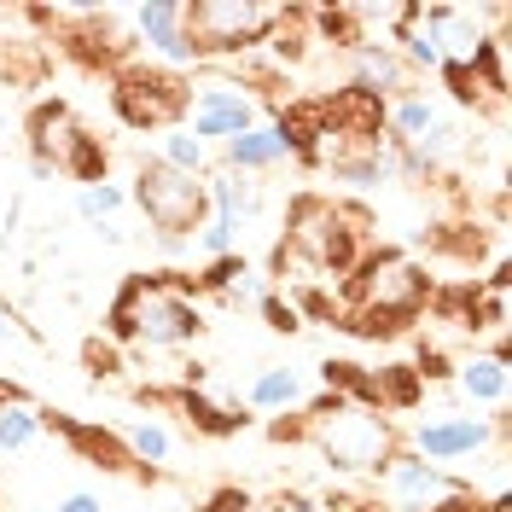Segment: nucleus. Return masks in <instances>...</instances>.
<instances>
[{"instance_id": "obj_21", "label": "nucleus", "mask_w": 512, "mask_h": 512, "mask_svg": "<svg viewBox=\"0 0 512 512\" xmlns=\"http://www.w3.org/2000/svg\"><path fill=\"white\" fill-rule=\"evenodd\" d=\"M47 437L41 408L35 402H0V454H24Z\"/></svg>"}, {"instance_id": "obj_24", "label": "nucleus", "mask_w": 512, "mask_h": 512, "mask_svg": "<svg viewBox=\"0 0 512 512\" xmlns=\"http://www.w3.org/2000/svg\"><path fill=\"white\" fill-rule=\"evenodd\" d=\"M256 315L268 320V332H286V338L297 332V326H303V320H297V309H291V303H286V297H280L274 286L262 291V303H256Z\"/></svg>"}, {"instance_id": "obj_16", "label": "nucleus", "mask_w": 512, "mask_h": 512, "mask_svg": "<svg viewBox=\"0 0 512 512\" xmlns=\"http://www.w3.org/2000/svg\"><path fill=\"white\" fill-rule=\"evenodd\" d=\"M454 390L466 402H478L489 414L507 408V390H512V373H507V355L501 350H472L466 361H454Z\"/></svg>"}, {"instance_id": "obj_31", "label": "nucleus", "mask_w": 512, "mask_h": 512, "mask_svg": "<svg viewBox=\"0 0 512 512\" xmlns=\"http://www.w3.org/2000/svg\"><path fill=\"white\" fill-rule=\"evenodd\" d=\"M94 233H99V239H105V245H123V222H99Z\"/></svg>"}, {"instance_id": "obj_15", "label": "nucleus", "mask_w": 512, "mask_h": 512, "mask_svg": "<svg viewBox=\"0 0 512 512\" xmlns=\"http://www.w3.org/2000/svg\"><path fill=\"white\" fill-rule=\"evenodd\" d=\"M47 431H59L64 443L76 448L88 466L99 472H123V478H140V466H134V454L123 448V437L111 431V425H88V419H64V414H41Z\"/></svg>"}, {"instance_id": "obj_12", "label": "nucleus", "mask_w": 512, "mask_h": 512, "mask_svg": "<svg viewBox=\"0 0 512 512\" xmlns=\"http://www.w3.org/2000/svg\"><path fill=\"white\" fill-rule=\"evenodd\" d=\"M373 483H379V495L390 501V512H437L448 501H460V495H478L466 478H454L443 466L419 460L414 448H396Z\"/></svg>"}, {"instance_id": "obj_6", "label": "nucleus", "mask_w": 512, "mask_h": 512, "mask_svg": "<svg viewBox=\"0 0 512 512\" xmlns=\"http://www.w3.org/2000/svg\"><path fill=\"white\" fill-rule=\"evenodd\" d=\"M30 169L47 181V175H64V181H76V187H94V181H111L105 175V140H99L94 128L76 117V105H64V99H41L30 105Z\"/></svg>"}, {"instance_id": "obj_3", "label": "nucleus", "mask_w": 512, "mask_h": 512, "mask_svg": "<svg viewBox=\"0 0 512 512\" xmlns=\"http://www.w3.org/2000/svg\"><path fill=\"white\" fill-rule=\"evenodd\" d=\"M431 303V274L408 251H361L344 291H338V320L355 338H396L408 332Z\"/></svg>"}, {"instance_id": "obj_26", "label": "nucleus", "mask_w": 512, "mask_h": 512, "mask_svg": "<svg viewBox=\"0 0 512 512\" xmlns=\"http://www.w3.org/2000/svg\"><path fill=\"white\" fill-rule=\"evenodd\" d=\"M268 512H332L326 501H315V495H297V489H280L274 501H268Z\"/></svg>"}, {"instance_id": "obj_29", "label": "nucleus", "mask_w": 512, "mask_h": 512, "mask_svg": "<svg viewBox=\"0 0 512 512\" xmlns=\"http://www.w3.org/2000/svg\"><path fill=\"white\" fill-rule=\"evenodd\" d=\"M53 512H105V501H99V495H88V489H70Z\"/></svg>"}, {"instance_id": "obj_23", "label": "nucleus", "mask_w": 512, "mask_h": 512, "mask_svg": "<svg viewBox=\"0 0 512 512\" xmlns=\"http://www.w3.org/2000/svg\"><path fill=\"white\" fill-rule=\"evenodd\" d=\"M128 210V187H117V181H94V187H76V216L88 227L99 222H117Z\"/></svg>"}, {"instance_id": "obj_30", "label": "nucleus", "mask_w": 512, "mask_h": 512, "mask_svg": "<svg viewBox=\"0 0 512 512\" xmlns=\"http://www.w3.org/2000/svg\"><path fill=\"white\" fill-rule=\"evenodd\" d=\"M0 338H30V326H24V320H12L6 309H0Z\"/></svg>"}, {"instance_id": "obj_5", "label": "nucleus", "mask_w": 512, "mask_h": 512, "mask_svg": "<svg viewBox=\"0 0 512 512\" xmlns=\"http://www.w3.org/2000/svg\"><path fill=\"white\" fill-rule=\"evenodd\" d=\"M286 12L291 6H274V0H181L192 64L239 59V53L268 47L274 30L286 24Z\"/></svg>"}, {"instance_id": "obj_10", "label": "nucleus", "mask_w": 512, "mask_h": 512, "mask_svg": "<svg viewBox=\"0 0 512 512\" xmlns=\"http://www.w3.org/2000/svg\"><path fill=\"white\" fill-rule=\"evenodd\" d=\"M262 123V94H251L245 82H233V76H204V82H192V99H187V134L192 140H204V146H227L233 134H245V128Z\"/></svg>"}, {"instance_id": "obj_9", "label": "nucleus", "mask_w": 512, "mask_h": 512, "mask_svg": "<svg viewBox=\"0 0 512 512\" xmlns=\"http://www.w3.org/2000/svg\"><path fill=\"white\" fill-rule=\"evenodd\" d=\"M507 443V414H437V419H419L408 448H414L419 460H431V466H472L483 460L489 448L501 454Z\"/></svg>"}, {"instance_id": "obj_11", "label": "nucleus", "mask_w": 512, "mask_h": 512, "mask_svg": "<svg viewBox=\"0 0 512 512\" xmlns=\"http://www.w3.org/2000/svg\"><path fill=\"white\" fill-rule=\"evenodd\" d=\"M419 12H425V30H431V41H437V59H443L437 76L472 70L478 53L507 30V18H512L507 6H419Z\"/></svg>"}, {"instance_id": "obj_27", "label": "nucleus", "mask_w": 512, "mask_h": 512, "mask_svg": "<svg viewBox=\"0 0 512 512\" xmlns=\"http://www.w3.org/2000/svg\"><path fill=\"white\" fill-rule=\"evenodd\" d=\"M245 507H251V495L227 483V489H216V495H210V501H204V507H198V512H245Z\"/></svg>"}, {"instance_id": "obj_7", "label": "nucleus", "mask_w": 512, "mask_h": 512, "mask_svg": "<svg viewBox=\"0 0 512 512\" xmlns=\"http://www.w3.org/2000/svg\"><path fill=\"white\" fill-rule=\"evenodd\" d=\"M128 204L146 216V227L158 233L163 245H187V239H198V227L210 222L204 181L198 175H181V169H169L158 158H140L134 187H128Z\"/></svg>"}, {"instance_id": "obj_22", "label": "nucleus", "mask_w": 512, "mask_h": 512, "mask_svg": "<svg viewBox=\"0 0 512 512\" xmlns=\"http://www.w3.org/2000/svg\"><path fill=\"white\" fill-rule=\"evenodd\" d=\"M158 163H169V169H181V175H210V146L204 140H192L187 128H169V134H158V152H152Z\"/></svg>"}, {"instance_id": "obj_28", "label": "nucleus", "mask_w": 512, "mask_h": 512, "mask_svg": "<svg viewBox=\"0 0 512 512\" xmlns=\"http://www.w3.org/2000/svg\"><path fill=\"white\" fill-rule=\"evenodd\" d=\"M437 512H507V495H489V501H478V495H460V501H448V507Z\"/></svg>"}, {"instance_id": "obj_19", "label": "nucleus", "mask_w": 512, "mask_h": 512, "mask_svg": "<svg viewBox=\"0 0 512 512\" xmlns=\"http://www.w3.org/2000/svg\"><path fill=\"white\" fill-rule=\"evenodd\" d=\"M245 402H251L256 414H297L303 402H309V379L286 367V361H268V367H256V379L245 384Z\"/></svg>"}, {"instance_id": "obj_8", "label": "nucleus", "mask_w": 512, "mask_h": 512, "mask_svg": "<svg viewBox=\"0 0 512 512\" xmlns=\"http://www.w3.org/2000/svg\"><path fill=\"white\" fill-rule=\"evenodd\" d=\"M187 99H192V76L163 70L152 59H128L111 70V105L123 128L134 134H169L187 123Z\"/></svg>"}, {"instance_id": "obj_17", "label": "nucleus", "mask_w": 512, "mask_h": 512, "mask_svg": "<svg viewBox=\"0 0 512 512\" xmlns=\"http://www.w3.org/2000/svg\"><path fill=\"white\" fill-rule=\"evenodd\" d=\"M280 163H291V146H286V134L274 123H256L245 128V134H233L222 146V169H233V175H268V169H280Z\"/></svg>"}, {"instance_id": "obj_20", "label": "nucleus", "mask_w": 512, "mask_h": 512, "mask_svg": "<svg viewBox=\"0 0 512 512\" xmlns=\"http://www.w3.org/2000/svg\"><path fill=\"white\" fill-rule=\"evenodd\" d=\"M123 437V448L134 454V466H140V478H158L163 466H169V454H175V437H169V425L163 419H134V425H123L117 431Z\"/></svg>"}, {"instance_id": "obj_25", "label": "nucleus", "mask_w": 512, "mask_h": 512, "mask_svg": "<svg viewBox=\"0 0 512 512\" xmlns=\"http://www.w3.org/2000/svg\"><path fill=\"white\" fill-rule=\"evenodd\" d=\"M245 268H251V262L233 251V256H222V262H210V268H204V274H198L192 286H198V291H227L233 280H239V274H245Z\"/></svg>"}, {"instance_id": "obj_1", "label": "nucleus", "mask_w": 512, "mask_h": 512, "mask_svg": "<svg viewBox=\"0 0 512 512\" xmlns=\"http://www.w3.org/2000/svg\"><path fill=\"white\" fill-rule=\"evenodd\" d=\"M274 437L309 443L320 454V466L338 478H379L384 460L402 448L396 419L367 408V402H344V396H320L315 408H297V419H274Z\"/></svg>"}, {"instance_id": "obj_4", "label": "nucleus", "mask_w": 512, "mask_h": 512, "mask_svg": "<svg viewBox=\"0 0 512 512\" xmlns=\"http://www.w3.org/2000/svg\"><path fill=\"white\" fill-rule=\"evenodd\" d=\"M105 338L128 350H187L204 338V303L187 274H128L111 309Z\"/></svg>"}, {"instance_id": "obj_18", "label": "nucleus", "mask_w": 512, "mask_h": 512, "mask_svg": "<svg viewBox=\"0 0 512 512\" xmlns=\"http://www.w3.org/2000/svg\"><path fill=\"white\" fill-rule=\"evenodd\" d=\"M152 402H169V408H181L187 414L192 431H204V437H239L251 414H239V408H227L216 396H204V390H192V384H175V390H152Z\"/></svg>"}, {"instance_id": "obj_13", "label": "nucleus", "mask_w": 512, "mask_h": 512, "mask_svg": "<svg viewBox=\"0 0 512 512\" xmlns=\"http://www.w3.org/2000/svg\"><path fill=\"white\" fill-rule=\"evenodd\" d=\"M128 24H134V47L146 53L152 64L163 70H192V47H187V24H181V0H146V6H134L128 12Z\"/></svg>"}, {"instance_id": "obj_2", "label": "nucleus", "mask_w": 512, "mask_h": 512, "mask_svg": "<svg viewBox=\"0 0 512 512\" xmlns=\"http://www.w3.org/2000/svg\"><path fill=\"white\" fill-rule=\"evenodd\" d=\"M361 210L338 204L326 192H297L286 204V239L274 245V286H315V280H344L361 262Z\"/></svg>"}, {"instance_id": "obj_14", "label": "nucleus", "mask_w": 512, "mask_h": 512, "mask_svg": "<svg viewBox=\"0 0 512 512\" xmlns=\"http://www.w3.org/2000/svg\"><path fill=\"white\" fill-rule=\"evenodd\" d=\"M350 88L367 94V99H379V105H390V99L414 94V70L402 64V53H396L390 35H367L350 53Z\"/></svg>"}]
</instances>
